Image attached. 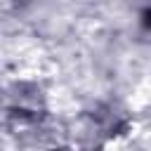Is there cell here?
<instances>
[{
	"mask_svg": "<svg viewBox=\"0 0 151 151\" xmlns=\"http://www.w3.org/2000/svg\"><path fill=\"white\" fill-rule=\"evenodd\" d=\"M12 5H17V0H0V9H5V7H12Z\"/></svg>",
	"mask_w": 151,
	"mask_h": 151,
	"instance_id": "cell-1",
	"label": "cell"
}]
</instances>
